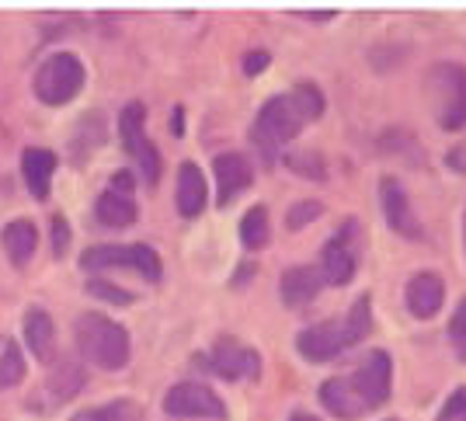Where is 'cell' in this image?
I'll list each match as a JSON object with an SVG mask.
<instances>
[{
  "mask_svg": "<svg viewBox=\"0 0 466 421\" xmlns=\"http://www.w3.org/2000/svg\"><path fill=\"white\" fill-rule=\"evenodd\" d=\"M0 244L7 251L11 265H28L32 254H35V244H39V230L32 220H11L7 227L0 230Z\"/></svg>",
  "mask_w": 466,
  "mask_h": 421,
  "instance_id": "ac0fdd59",
  "label": "cell"
},
{
  "mask_svg": "<svg viewBox=\"0 0 466 421\" xmlns=\"http://www.w3.org/2000/svg\"><path fill=\"white\" fill-rule=\"evenodd\" d=\"M143 122H147V105H143V101H129V105L118 112V139H122V147L129 153L147 139V136H143Z\"/></svg>",
  "mask_w": 466,
  "mask_h": 421,
  "instance_id": "7402d4cb",
  "label": "cell"
},
{
  "mask_svg": "<svg viewBox=\"0 0 466 421\" xmlns=\"http://www.w3.org/2000/svg\"><path fill=\"white\" fill-rule=\"evenodd\" d=\"M320 401H324V407H328L330 415H338V418H345V421L362 418V415L370 411V407L362 404V397L355 394V386H351L349 380H341V376H334V380H328L320 386Z\"/></svg>",
  "mask_w": 466,
  "mask_h": 421,
  "instance_id": "e0dca14e",
  "label": "cell"
},
{
  "mask_svg": "<svg viewBox=\"0 0 466 421\" xmlns=\"http://www.w3.org/2000/svg\"><path fill=\"white\" fill-rule=\"evenodd\" d=\"M320 279L324 286H349L355 279V254L349 248V233H338L330 237L324 251H320Z\"/></svg>",
  "mask_w": 466,
  "mask_h": 421,
  "instance_id": "4fadbf2b",
  "label": "cell"
},
{
  "mask_svg": "<svg viewBox=\"0 0 466 421\" xmlns=\"http://www.w3.org/2000/svg\"><path fill=\"white\" fill-rule=\"evenodd\" d=\"M268 237H272L268 210H265V206H251V210L244 212V220H240V241H244V248H251V251L265 248Z\"/></svg>",
  "mask_w": 466,
  "mask_h": 421,
  "instance_id": "603a6c76",
  "label": "cell"
},
{
  "mask_svg": "<svg viewBox=\"0 0 466 421\" xmlns=\"http://www.w3.org/2000/svg\"><path fill=\"white\" fill-rule=\"evenodd\" d=\"M268 63H272V56H268L265 49H251V53L244 56V74L258 77L261 70H268Z\"/></svg>",
  "mask_w": 466,
  "mask_h": 421,
  "instance_id": "d6a6232c",
  "label": "cell"
},
{
  "mask_svg": "<svg viewBox=\"0 0 466 421\" xmlns=\"http://www.w3.org/2000/svg\"><path fill=\"white\" fill-rule=\"evenodd\" d=\"M56 164V153L46 150V147H28V150L21 153V178H25V185L32 191V199H39V202L49 199Z\"/></svg>",
  "mask_w": 466,
  "mask_h": 421,
  "instance_id": "5bb4252c",
  "label": "cell"
},
{
  "mask_svg": "<svg viewBox=\"0 0 466 421\" xmlns=\"http://www.w3.org/2000/svg\"><path fill=\"white\" fill-rule=\"evenodd\" d=\"M431 98H435V115L446 133L466 129V67L463 63H439L431 67Z\"/></svg>",
  "mask_w": 466,
  "mask_h": 421,
  "instance_id": "277c9868",
  "label": "cell"
},
{
  "mask_svg": "<svg viewBox=\"0 0 466 421\" xmlns=\"http://www.w3.org/2000/svg\"><path fill=\"white\" fill-rule=\"evenodd\" d=\"M77 421H143V407H139L137 401L118 397V401H108V404H101V407L84 411Z\"/></svg>",
  "mask_w": 466,
  "mask_h": 421,
  "instance_id": "cb8c5ba5",
  "label": "cell"
},
{
  "mask_svg": "<svg viewBox=\"0 0 466 421\" xmlns=\"http://www.w3.org/2000/svg\"><path fill=\"white\" fill-rule=\"evenodd\" d=\"M95 216L101 227L108 230H126L137 223V202L129 199V195H118V191H101V199H97L95 206Z\"/></svg>",
  "mask_w": 466,
  "mask_h": 421,
  "instance_id": "44dd1931",
  "label": "cell"
},
{
  "mask_svg": "<svg viewBox=\"0 0 466 421\" xmlns=\"http://www.w3.org/2000/svg\"><path fill=\"white\" fill-rule=\"evenodd\" d=\"M446 303V286L435 272H418L408 282V310L418 321H431Z\"/></svg>",
  "mask_w": 466,
  "mask_h": 421,
  "instance_id": "9a60e30c",
  "label": "cell"
},
{
  "mask_svg": "<svg viewBox=\"0 0 466 421\" xmlns=\"http://www.w3.org/2000/svg\"><path fill=\"white\" fill-rule=\"evenodd\" d=\"M25 344L32 348V355L49 363L53 359V344H56V324L46 310H28L25 313Z\"/></svg>",
  "mask_w": 466,
  "mask_h": 421,
  "instance_id": "ffe728a7",
  "label": "cell"
},
{
  "mask_svg": "<svg viewBox=\"0 0 466 421\" xmlns=\"http://www.w3.org/2000/svg\"><path fill=\"white\" fill-rule=\"evenodd\" d=\"M380 199H383V212H387L390 230H397L400 237H410V241L425 237V230H421L418 216L410 210L408 191H404V185H400L393 174H387V178L380 181Z\"/></svg>",
  "mask_w": 466,
  "mask_h": 421,
  "instance_id": "30bf717a",
  "label": "cell"
},
{
  "mask_svg": "<svg viewBox=\"0 0 466 421\" xmlns=\"http://www.w3.org/2000/svg\"><path fill=\"white\" fill-rule=\"evenodd\" d=\"M289 421H320L317 415H307V411H292Z\"/></svg>",
  "mask_w": 466,
  "mask_h": 421,
  "instance_id": "ab89813d",
  "label": "cell"
},
{
  "mask_svg": "<svg viewBox=\"0 0 466 421\" xmlns=\"http://www.w3.org/2000/svg\"><path fill=\"white\" fill-rule=\"evenodd\" d=\"M84 386V365L77 359H59L49 365V376H46V390L56 404L74 401Z\"/></svg>",
  "mask_w": 466,
  "mask_h": 421,
  "instance_id": "d6986e66",
  "label": "cell"
},
{
  "mask_svg": "<svg viewBox=\"0 0 466 421\" xmlns=\"http://www.w3.org/2000/svg\"><path fill=\"white\" fill-rule=\"evenodd\" d=\"M439 421H466V386L452 390V397L442 404V415Z\"/></svg>",
  "mask_w": 466,
  "mask_h": 421,
  "instance_id": "1f68e13d",
  "label": "cell"
},
{
  "mask_svg": "<svg viewBox=\"0 0 466 421\" xmlns=\"http://www.w3.org/2000/svg\"><path fill=\"white\" fill-rule=\"evenodd\" d=\"M370 327H372V300H370V293H366V296H359V300L351 303V310L345 317H330V321H320V324L299 331L296 348H299V355L310 359V363H330V359H338L345 348L362 342V338L370 334Z\"/></svg>",
  "mask_w": 466,
  "mask_h": 421,
  "instance_id": "6da1fadb",
  "label": "cell"
},
{
  "mask_svg": "<svg viewBox=\"0 0 466 421\" xmlns=\"http://www.w3.org/2000/svg\"><path fill=\"white\" fill-rule=\"evenodd\" d=\"M66 244H70V227H66L63 216H53V248H56V254H63Z\"/></svg>",
  "mask_w": 466,
  "mask_h": 421,
  "instance_id": "836d02e7",
  "label": "cell"
},
{
  "mask_svg": "<svg viewBox=\"0 0 466 421\" xmlns=\"http://www.w3.org/2000/svg\"><path fill=\"white\" fill-rule=\"evenodd\" d=\"M84 80H87L84 63L74 53H53L39 67L32 87H35V98L42 105H66V101H74L80 95Z\"/></svg>",
  "mask_w": 466,
  "mask_h": 421,
  "instance_id": "5b68a950",
  "label": "cell"
},
{
  "mask_svg": "<svg viewBox=\"0 0 466 421\" xmlns=\"http://www.w3.org/2000/svg\"><path fill=\"white\" fill-rule=\"evenodd\" d=\"M282 160H286V168H289V171L303 174V178H317V181H324V178H328V168H324V157H320V153L289 150Z\"/></svg>",
  "mask_w": 466,
  "mask_h": 421,
  "instance_id": "4316f807",
  "label": "cell"
},
{
  "mask_svg": "<svg viewBox=\"0 0 466 421\" xmlns=\"http://www.w3.org/2000/svg\"><path fill=\"white\" fill-rule=\"evenodd\" d=\"M446 164L456 168V171H466V147H456V150L446 153Z\"/></svg>",
  "mask_w": 466,
  "mask_h": 421,
  "instance_id": "d590c367",
  "label": "cell"
},
{
  "mask_svg": "<svg viewBox=\"0 0 466 421\" xmlns=\"http://www.w3.org/2000/svg\"><path fill=\"white\" fill-rule=\"evenodd\" d=\"M449 338L456 342V348H460V359L466 363V300L456 306V313H452V321H449Z\"/></svg>",
  "mask_w": 466,
  "mask_h": 421,
  "instance_id": "4dcf8cb0",
  "label": "cell"
},
{
  "mask_svg": "<svg viewBox=\"0 0 466 421\" xmlns=\"http://www.w3.org/2000/svg\"><path fill=\"white\" fill-rule=\"evenodd\" d=\"M177 212L185 216V220H192L198 212L206 210V199H209V185H206V174L198 164L192 160H181V168H177Z\"/></svg>",
  "mask_w": 466,
  "mask_h": 421,
  "instance_id": "2e32d148",
  "label": "cell"
},
{
  "mask_svg": "<svg viewBox=\"0 0 466 421\" xmlns=\"http://www.w3.org/2000/svg\"><path fill=\"white\" fill-rule=\"evenodd\" d=\"M390 376H393V363H390V355L383 348H376L370 352L359 369L351 373V386H355V394L362 397L366 407H380V404L390 401Z\"/></svg>",
  "mask_w": 466,
  "mask_h": 421,
  "instance_id": "ba28073f",
  "label": "cell"
},
{
  "mask_svg": "<svg viewBox=\"0 0 466 421\" xmlns=\"http://www.w3.org/2000/svg\"><path fill=\"white\" fill-rule=\"evenodd\" d=\"M209 369L223 380H258L261 373V355L240 344L237 338H219L209 355Z\"/></svg>",
  "mask_w": 466,
  "mask_h": 421,
  "instance_id": "9c48e42d",
  "label": "cell"
},
{
  "mask_svg": "<svg viewBox=\"0 0 466 421\" xmlns=\"http://www.w3.org/2000/svg\"><path fill=\"white\" fill-rule=\"evenodd\" d=\"M303 18H310V21H334L338 18V11H299Z\"/></svg>",
  "mask_w": 466,
  "mask_h": 421,
  "instance_id": "74e56055",
  "label": "cell"
},
{
  "mask_svg": "<svg viewBox=\"0 0 466 421\" xmlns=\"http://www.w3.org/2000/svg\"><path fill=\"white\" fill-rule=\"evenodd\" d=\"M320 289H324V279L313 265L286 268L282 279H279V296L289 310H303L307 303H313L320 296Z\"/></svg>",
  "mask_w": 466,
  "mask_h": 421,
  "instance_id": "7c38bea8",
  "label": "cell"
},
{
  "mask_svg": "<svg viewBox=\"0 0 466 421\" xmlns=\"http://www.w3.org/2000/svg\"><path fill=\"white\" fill-rule=\"evenodd\" d=\"M303 126H307V118L296 108V101L289 95H275L261 105V112L254 118L251 139L265 160H275L279 150H286V143H292Z\"/></svg>",
  "mask_w": 466,
  "mask_h": 421,
  "instance_id": "3957f363",
  "label": "cell"
},
{
  "mask_svg": "<svg viewBox=\"0 0 466 421\" xmlns=\"http://www.w3.org/2000/svg\"><path fill=\"white\" fill-rule=\"evenodd\" d=\"M77 348L84 355V363L97 365L105 373H116L129 363L133 344H129V331L116 324L105 313H80L77 317Z\"/></svg>",
  "mask_w": 466,
  "mask_h": 421,
  "instance_id": "7a4b0ae2",
  "label": "cell"
},
{
  "mask_svg": "<svg viewBox=\"0 0 466 421\" xmlns=\"http://www.w3.org/2000/svg\"><path fill=\"white\" fill-rule=\"evenodd\" d=\"M80 265L101 272V268H133L139 272L147 282H160L164 265H160V254L147 244H101V248H87L80 254Z\"/></svg>",
  "mask_w": 466,
  "mask_h": 421,
  "instance_id": "8992f818",
  "label": "cell"
},
{
  "mask_svg": "<svg viewBox=\"0 0 466 421\" xmlns=\"http://www.w3.org/2000/svg\"><path fill=\"white\" fill-rule=\"evenodd\" d=\"M317 216H324V206L317 199H307V202H296L289 212H286V230H303L310 227Z\"/></svg>",
  "mask_w": 466,
  "mask_h": 421,
  "instance_id": "f1b7e54d",
  "label": "cell"
},
{
  "mask_svg": "<svg viewBox=\"0 0 466 421\" xmlns=\"http://www.w3.org/2000/svg\"><path fill=\"white\" fill-rule=\"evenodd\" d=\"M213 171L216 185H219V199H216L219 206H230L233 199L244 189H251L254 181V168L244 153H219L213 160Z\"/></svg>",
  "mask_w": 466,
  "mask_h": 421,
  "instance_id": "8fae6325",
  "label": "cell"
},
{
  "mask_svg": "<svg viewBox=\"0 0 466 421\" xmlns=\"http://www.w3.org/2000/svg\"><path fill=\"white\" fill-rule=\"evenodd\" d=\"M289 98L296 101V108L303 112V118H307V122L320 118V115H324V108H328V101H324V91H320L317 84H310V80L296 84V87L289 91Z\"/></svg>",
  "mask_w": 466,
  "mask_h": 421,
  "instance_id": "d4e9b609",
  "label": "cell"
},
{
  "mask_svg": "<svg viewBox=\"0 0 466 421\" xmlns=\"http://www.w3.org/2000/svg\"><path fill=\"white\" fill-rule=\"evenodd\" d=\"M171 129H175V136H185V108L181 105L171 112Z\"/></svg>",
  "mask_w": 466,
  "mask_h": 421,
  "instance_id": "8d00e7d4",
  "label": "cell"
},
{
  "mask_svg": "<svg viewBox=\"0 0 466 421\" xmlns=\"http://www.w3.org/2000/svg\"><path fill=\"white\" fill-rule=\"evenodd\" d=\"M21 380H25V355H21L18 344L7 342L4 352H0V390L18 386Z\"/></svg>",
  "mask_w": 466,
  "mask_h": 421,
  "instance_id": "484cf974",
  "label": "cell"
},
{
  "mask_svg": "<svg viewBox=\"0 0 466 421\" xmlns=\"http://www.w3.org/2000/svg\"><path fill=\"white\" fill-rule=\"evenodd\" d=\"M133 157H137L139 174L147 178V185H157V181H160V153H157L154 143H150V139H143L137 150H133Z\"/></svg>",
  "mask_w": 466,
  "mask_h": 421,
  "instance_id": "83f0119b",
  "label": "cell"
},
{
  "mask_svg": "<svg viewBox=\"0 0 466 421\" xmlns=\"http://www.w3.org/2000/svg\"><path fill=\"white\" fill-rule=\"evenodd\" d=\"M108 191H118V195H129V199H133V174L129 171L112 174V189Z\"/></svg>",
  "mask_w": 466,
  "mask_h": 421,
  "instance_id": "e575fe53",
  "label": "cell"
},
{
  "mask_svg": "<svg viewBox=\"0 0 466 421\" xmlns=\"http://www.w3.org/2000/svg\"><path fill=\"white\" fill-rule=\"evenodd\" d=\"M87 293H91V296H101V300H112V303H118V306L133 303V293H129V289L112 286V282H105V279H91V282H87Z\"/></svg>",
  "mask_w": 466,
  "mask_h": 421,
  "instance_id": "f546056e",
  "label": "cell"
},
{
  "mask_svg": "<svg viewBox=\"0 0 466 421\" xmlns=\"http://www.w3.org/2000/svg\"><path fill=\"white\" fill-rule=\"evenodd\" d=\"M164 415L185 421H223L227 418V404L219 401L206 383H175L164 394Z\"/></svg>",
  "mask_w": 466,
  "mask_h": 421,
  "instance_id": "52a82bcc",
  "label": "cell"
},
{
  "mask_svg": "<svg viewBox=\"0 0 466 421\" xmlns=\"http://www.w3.org/2000/svg\"><path fill=\"white\" fill-rule=\"evenodd\" d=\"M463 237H466V223H463Z\"/></svg>",
  "mask_w": 466,
  "mask_h": 421,
  "instance_id": "60d3db41",
  "label": "cell"
},
{
  "mask_svg": "<svg viewBox=\"0 0 466 421\" xmlns=\"http://www.w3.org/2000/svg\"><path fill=\"white\" fill-rule=\"evenodd\" d=\"M251 272H254L251 265H240V272H237V279H233V286H244V282L251 279Z\"/></svg>",
  "mask_w": 466,
  "mask_h": 421,
  "instance_id": "f35d334b",
  "label": "cell"
}]
</instances>
